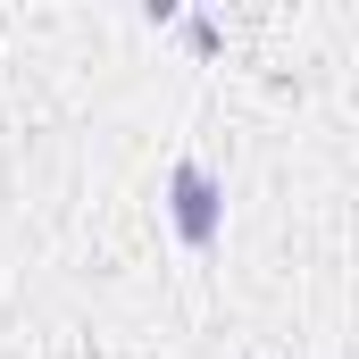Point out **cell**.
<instances>
[{
    "label": "cell",
    "instance_id": "cell-1",
    "mask_svg": "<svg viewBox=\"0 0 359 359\" xmlns=\"http://www.w3.org/2000/svg\"><path fill=\"white\" fill-rule=\"evenodd\" d=\"M168 217H176V234L192 243V251L217 243V226H226V192H217V176H209L201 159H176V176H168Z\"/></svg>",
    "mask_w": 359,
    "mask_h": 359
}]
</instances>
